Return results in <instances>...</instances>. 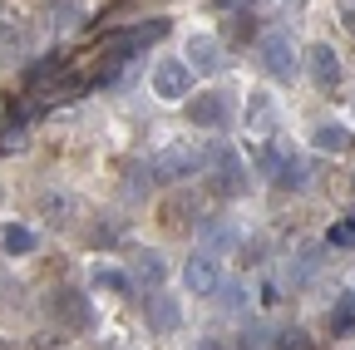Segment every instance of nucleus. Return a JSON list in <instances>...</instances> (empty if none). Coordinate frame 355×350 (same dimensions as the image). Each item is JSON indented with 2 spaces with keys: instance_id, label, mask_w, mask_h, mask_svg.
I'll use <instances>...</instances> for the list:
<instances>
[{
  "instance_id": "1",
  "label": "nucleus",
  "mask_w": 355,
  "mask_h": 350,
  "mask_svg": "<svg viewBox=\"0 0 355 350\" xmlns=\"http://www.w3.org/2000/svg\"><path fill=\"white\" fill-rule=\"evenodd\" d=\"M207 158H212L207 143H173V148H163L148 168H153V178H158V183H188L193 173L207 168Z\"/></svg>"
},
{
  "instance_id": "2",
  "label": "nucleus",
  "mask_w": 355,
  "mask_h": 350,
  "mask_svg": "<svg viewBox=\"0 0 355 350\" xmlns=\"http://www.w3.org/2000/svg\"><path fill=\"white\" fill-rule=\"evenodd\" d=\"M168 35V20H144V25H128V30H119L109 45H104V60H109V69L114 64H123L128 55H139V50H148V45H158V40Z\"/></svg>"
},
{
  "instance_id": "3",
  "label": "nucleus",
  "mask_w": 355,
  "mask_h": 350,
  "mask_svg": "<svg viewBox=\"0 0 355 350\" xmlns=\"http://www.w3.org/2000/svg\"><path fill=\"white\" fill-rule=\"evenodd\" d=\"M207 168H212V193H217V198H242V193H247V163H242L227 143H212Z\"/></svg>"
},
{
  "instance_id": "4",
  "label": "nucleus",
  "mask_w": 355,
  "mask_h": 350,
  "mask_svg": "<svg viewBox=\"0 0 355 350\" xmlns=\"http://www.w3.org/2000/svg\"><path fill=\"white\" fill-rule=\"evenodd\" d=\"M261 64H266V74H272V79H296V74H301V55H296V45H291V35H282V30L261 35Z\"/></svg>"
},
{
  "instance_id": "5",
  "label": "nucleus",
  "mask_w": 355,
  "mask_h": 350,
  "mask_svg": "<svg viewBox=\"0 0 355 350\" xmlns=\"http://www.w3.org/2000/svg\"><path fill=\"white\" fill-rule=\"evenodd\" d=\"M153 94L158 99H188L193 94V69L183 64V60H163L158 69H153Z\"/></svg>"
},
{
  "instance_id": "6",
  "label": "nucleus",
  "mask_w": 355,
  "mask_h": 350,
  "mask_svg": "<svg viewBox=\"0 0 355 350\" xmlns=\"http://www.w3.org/2000/svg\"><path fill=\"white\" fill-rule=\"evenodd\" d=\"M50 311L69 331H89V326H94V306H89V296H79V291H55L50 296Z\"/></svg>"
},
{
  "instance_id": "7",
  "label": "nucleus",
  "mask_w": 355,
  "mask_h": 350,
  "mask_svg": "<svg viewBox=\"0 0 355 350\" xmlns=\"http://www.w3.org/2000/svg\"><path fill=\"white\" fill-rule=\"evenodd\" d=\"M183 281H188V291H198V296H212V291L222 286L217 252H198V256H188V267H183Z\"/></svg>"
},
{
  "instance_id": "8",
  "label": "nucleus",
  "mask_w": 355,
  "mask_h": 350,
  "mask_svg": "<svg viewBox=\"0 0 355 350\" xmlns=\"http://www.w3.org/2000/svg\"><path fill=\"white\" fill-rule=\"evenodd\" d=\"M306 69H311V79H316L321 89H336L340 84V55L331 45H311L306 50Z\"/></svg>"
},
{
  "instance_id": "9",
  "label": "nucleus",
  "mask_w": 355,
  "mask_h": 350,
  "mask_svg": "<svg viewBox=\"0 0 355 350\" xmlns=\"http://www.w3.org/2000/svg\"><path fill=\"white\" fill-rule=\"evenodd\" d=\"M148 326H153L158 335H173L178 326H183V306H178L168 291H153V296H148Z\"/></svg>"
},
{
  "instance_id": "10",
  "label": "nucleus",
  "mask_w": 355,
  "mask_h": 350,
  "mask_svg": "<svg viewBox=\"0 0 355 350\" xmlns=\"http://www.w3.org/2000/svg\"><path fill=\"white\" fill-rule=\"evenodd\" d=\"M133 281H144V286H163V277H168V261L153 252V247H144V252H133V272H128Z\"/></svg>"
},
{
  "instance_id": "11",
  "label": "nucleus",
  "mask_w": 355,
  "mask_h": 350,
  "mask_svg": "<svg viewBox=\"0 0 355 350\" xmlns=\"http://www.w3.org/2000/svg\"><path fill=\"white\" fill-rule=\"evenodd\" d=\"M188 119L202 128H227V104L217 94H198V99H188Z\"/></svg>"
},
{
  "instance_id": "12",
  "label": "nucleus",
  "mask_w": 355,
  "mask_h": 350,
  "mask_svg": "<svg viewBox=\"0 0 355 350\" xmlns=\"http://www.w3.org/2000/svg\"><path fill=\"white\" fill-rule=\"evenodd\" d=\"M193 217H198V198L193 193H173L163 202V227H188Z\"/></svg>"
},
{
  "instance_id": "13",
  "label": "nucleus",
  "mask_w": 355,
  "mask_h": 350,
  "mask_svg": "<svg viewBox=\"0 0 355 350\" xmlns=\"http://www.w3.org/2000/svg\"><path fill=\"white\" fill-rule=\"evenodd\" d=\"M148 183H153V168L133 163V168L123 173V183H119V198H123V202H144V198H148Z\"/></svg>"
},
{
  "instance_id": "14",
  "label": "nucleus",
  "mask_w": 355,
  "mask_h": 350,
  "mask_svg": "<svg viewBox=\"0 0 355 350\" xmlns=\"http://www.w3.org/2000/svg\"><path fill=\"white\" fill-rule=\"evenodd\" d=\"M188 60H193L198 69H207V74H212V69L222 64V45H217L212 35H193V40H188Z\"/></svg>"
},
{
  "instance_id": "15",
  "label": "nucleus",
  "mask_w": 355,
  "mask_h": 350,
  "mask_svg": "<svg viewBox=\"0 0 355 350\" xmlns=\"http://www.w3.org/2000/svg\"><path fill=\"white\" fill-rule=\"evenodd\" d=\"M331 331H336V335H355V291H345V296L331 306Z\"/></svg>"
},
{
  "instance_id": "16",
  "label": "nucleus",
  "mask_w": 355,
  "mask_h": 350,
  "mask_svg": "<svg viewBox=\"0 0 355 350\" xmlns=\"http://www.w3.org/2000/svg\"><path fill=\"white\" fill-rule=\"evenodd\" d=\"M0 247H6L10 256H30V252H35V232H30V227H15V222H10L6 232H0Z\"/></svg>"
},
{
  "instance_id": "17",
  "label": "nucleus",
  "mask_w": 355,
  "mask_h": 350,
  "mask_svg": "<svg viewBox=\"0 0 355 350\" xmlns=\"http://www.w3.org/2000/svg\"><path fill=\"white\" fill-rule=\"evenodd\" d=\"M311 143H316V148H326V153H340V148L350 143V134H345L340 123H321L316 134H311Z\"/></svg>"
},
{
  "instance_id": "18",
  "label": "nucleus",
  "mask_w": 355,
  "mask_h": 350,
  "mask_svg": "<svg viewBox=\"0 0 355 350\" xmlns=\"http://www.w3.org/2000/svg\"><path fill=\"white\" fill-rule=\"evenodd\" d=\"M202 242H207L212 252H227V247L237 242V232H232L227 222H202Z\"/></svg>"
},
{
  "instance_id": "19",
  "label": "nucleus",
  "mask_w": 355,
  "mask_h": 350,
  "mask_svg": "<svg viewBox=\"0 0 355 350\" xmlns=\"http://www.w3.org/2000/svg\"><path fill=\"white\" fill-rule=\"evenodd\" d=\"M94 286H99V291H128L133 277H123V272H114V267H94Z\"/></svg>"
},
{
  "instance_id": "20",
  "label": "nucleus",
  "mask_w": 355,
  "mask_h": 350,
  "mask_svg": "<svg viewBox=\"0 0 355 350\" xmlns=\"http://www.w3.org/2000/svg\"><path fill=\"white\" fill-rule=\"evenodd\" d=\"M272 350H311V335H306L301 326H291V331H277V335H272Z\"/></svg>"
},
{
  "instance_id": "21",
  "label": "nucleus",
  "mask_w": 355,
  "mask_h": 350,
  "mask_svg": "<svg viewBox=\"0 0 355 350\" xmlns=\"http://www.w3.org/2000/svg\"><path fill=\"white\" fill-rule=\"evenodd\" d=\"M247 123H257V128L272 123V104H266V94H252V104H247Z\"/></svg>"
},
{
  "instance_id": "22",
  "label": "nucleus",
  "mask_w": 355,
  "mask_h": 350,
  "mask_svg": "<svg viewBox=\"0 0 355 350\" xmlns=\"http://www.w3.org/2000/svg\"><path fill=\"white\" fill-rule=\"evenodd\" d=\"M326 242H331V247H355V217H345V222H336Z\"/></svg>"
},
{
  "instance_id": "23",
  "label": "nucleus",
  "mask_w": 355,
  "mask_h": 350,
  "mask_svg": "<svg viewBox=\"0 0 355 350\" xmlns=\"http://www.w3.org/2000/svg\"><path fill=\"white\" fill-rule=\"evenodd\" d=\"M10 296H20V286H15L10 272H0V306H10Z\"/></svg>"
},
{
  "instance_id": "24",
  "label": "nucleus",
  "mask_w": 355,
  "mask_h": 350,
  "mask_svg": "<svg viewBox=\"0 0 355 350\" xmlns=\"http://www.w3.org/2000/svg\"><path fill=\"white\" fill-rule=\"evenodd\" d=\"M10 148H25V134H20V128H10V134H0V153H10Z\"/></svg>"
},
{
  "instance_id": "25",
  "label": "nucleus",
  "mask_w": 355,
  "mask_h": 350,
  "mask_svg": "<svg viewBox=\"0 0 355 350\" xmlns=\"http://www.w3.org/2000/svg\"><path fill=\"white\" fill-rule=\"evenodd\" d=\"M261 340H266V331H261V326H252V331H242V350H257Z\"/></svg>"
},
{
  "instance_id": "26",
  "label": "nucleus",
  "mask_w": 355,
  "mask_h": 350,
  "mask_svg": "<svg viewBox=\"0 0 355 350\" xmlns=\"http://www.w3.org/2000/svg\"><path fill=\"white\" fill-rule=\"evenodd\" d=\"M340 20H345V30L355 35V0H340Z\"/></svg>"
},
{
  "instance_id": "27",
  "label": "nucleus",
  "mask_w": 355,
  "mask_h": 350,
  "mask_svg": "<svg viewBox=\"0 0 355 350\" xmlns=\"http://www.w3.org/2000/svg\"><path fill=\"white\" fill-rule=\"evenodd\" d=\"M202 350H227V345H202Z\"/></svg>"
},
{
  "instance_id": "28",
  "label": "nucleus",
  "mask_w": 355,
  "mask_h": 350,
  "mask_svg": "<svg viewBox=\"0 0 355 350\" xmlns=\"http://www.w3.org/2000/svg\"><path fill=\"white\" fill-rule=\"evenodd\" d=\"M222 6H237V0H222Z\"/></svg>"
},
{
  "instance_id": "29",
  "label": "nucleus",
  "mask_w": 355,
  "mask_h": 350,
  "mask_svg": "<svg viewBox=\"0 0 355 350\" xmlns=\"http://www.w3.org/2000/svg\"><path fill=\"white\" fill-rule=\"evenodd\" d=\"M0 350H10V345H6V340H0Z\"/></svg>"
}]
</instances>
